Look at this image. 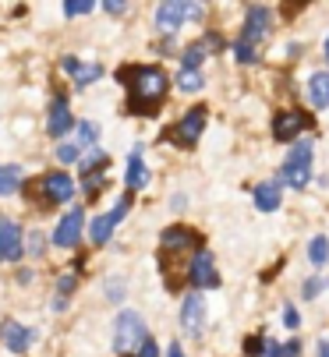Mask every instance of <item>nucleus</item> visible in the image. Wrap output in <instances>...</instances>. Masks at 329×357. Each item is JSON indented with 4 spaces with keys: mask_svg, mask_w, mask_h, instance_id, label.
Here are the masks:
<instances>
[{
    "mask_svg": "<svg viewBox=\"0 0 329 357\" xmlns=\"http://www.w3.org/2000/svg\"><path fill=\"white\" fill-rule=\"evenodd\" d=\"M117 78L124 82L128 89V114H138V117H152L156 107L167 99V89H170V78L163 68H152V64H135V68H121Z\"/></svg>",
    "mask_w": 329,
    "mask_h": 357,
    "instance_id": "nucleus-1",
    "label": "nucleus"
},
{
    "mask_svg": "<svg viewBox=\"0 0 329 357\" xmlns=\"http://www.w3.org/2000/svg\"><path fill=\"white\" fill-rule=\"evenodd\" d=\"M145 340H149V333H145V319H142L138 312L124 308V312L114 319V350H117V354H128V350L142 347Z\"/></svg>",
    "mask_w": 329,
    "mask_h": 357,
    "instance_id": "nucleus-2",
    "label": "nucleus"
},
{
    "mask_svg": "<svg viewBox=\"0 0 329 357\" xmlns=\"http://www.w3.org/2000/svg\"><path fill=\"white\" fill-rule=\"evenodd\" d=\"M308 177H312V142L298 138L294 149H291V156H287V163H284V181L301 191L308 184Z\"/></svg>",
    "mask_w": 329,
    "mask_h": 357,
    "instance_id": "nucleus-3",
    "label": "nucleus"
},
{
    "mask_svg": "<svg viewBox=\"0 0 329 357\" xmlns=\"http://www.w3.org/2000/svg\"><path fill=\"white\" fill-rule=\"evenodd\" d=\"M128 209H131V195H124V198H121L117 206L106 213V216H96V220L89 223V237H92V244H96V248H103V244L110 241V234H114V230H117V223L128 216Z\"/></svg>",
    "mask_w": 329,
    "mask_h": 357,
    "instance_id": "nucleus-4",
    "label": "nucleus"
},
{
    "mask_svg": "<svg viewBox=\"0 0 329 357\" xmlns=\"http://www.w3.org/2000/svg\"><path fill=\"white\" fill-rule=\"evenodd\" d=\"M205 121H209V114H205V107H191L177 124H174V131L167 135V138H174L177 145H184V149H191L198 138H202V131H205Z\"/></svg>",
    "mask_w": 329,
    "mask_h": 357,
    "instance_id": "nucleus-5",
    "label": "nucleus"
},
{
    "mask_svg": "<svg viewBox=\"0 0 329 357\" xmlns=\"http://www.w3.org/2000/svg\"><path fill=\"white\" fill-rule=\"evenodd\" d=\"M22 255H25V234L15 220L8 216H0V262H22Z\"/></svg>",
    "mask_w": 329,
    "mask_h": 357,
    "instance_id": "nucleus-6",
    "label": "nucleus"
},
{
    "mask_svg": "<svg viewBox=\"0 0 329 357\" xmlns=\"http://www.w3.org/2000/svg\"><path fill=\"white\" fill-rule=\"evenodd\" d=\"M82 230H85V209H71L68 216H61L57 220V227H53V234H50V241L57 244V248H75L78 241H82Z\"/></svg>",
    "mask_w": 329,
    "mask_h": 357,
    "instance_id": "nucleus-7",
    "label": "nucleus"
},
{
    "mask_svg": "<svg viewBox=\"0 0 329 357\" xmlns=\"http://www.w3.org/2000/svg\"><path fill=\"white\" fill-rule=\"evenodd\" d=\"M39 195H43L46 202H53V206H61V202H71V198H75V181H71V174H64V170H50V174L39 181Z\"/></svg>",
    "mask_w": 329,
    "mask_h": 357,
    "instance_id": "nucleus-8",
    "label": "nucleus"
},
{
    "mask_svg": "<svg viewBox=\"0 0 329 357\" xmlns=\"http://www.w3.org/2000/svg\"><path fill=\"white\" fill-rule=\"evenodd\" d=\"M308 128H312V117L301 114V110H280L277 117H272V135H277L280 142H294Z\"/></svg>",
    "mask_w": 329,
    "mask_h": 357,
    "instance_id": "nucleus-9",
    "label": "nucleus"
},
{
    "mask_svg": "<svg viewBox=\"0 0 329 357\" xmlns=\"http://www.w3.org/2000/svg\"><path fill=\"white\" fill-rule=\"evenodd\" d=\"M188 280H191L198 290L219 287V273H216V262H212V251H205V248L195 251V259H191V266H188Z\"/></svg>",
    "mask_w": 329,
    "mask_h": 357,
    "instance_id": "nucleus-10",
    "label": "nucleus"
},
{
    "mask_svg": "<svg viewBox=\"0 0 329 357\" xmlns=\"http://www.w3.org/2000/svg\"><path fill=\"white\" fill-rule=\"evenodd\" d=\"M205 301H202V294L195 290V294H188L184 297V304H181V326H184V333L188 336H202V329H205Z\"/></svg>",
    "mask_w": 329,
    "mask_h": 357,
    "instance_id": "nucleus-11",
    "label": "nucleus"
},
{
    "mask_svg": "<svg viewBox=\"0 0 329 357\" xmlns=\"http://www.w3.org/2000/svg\"><path fill=\"white\" fill-rule=\"evenodd\" d=\"M0 343H4L11 354H29V347L36 343V333L25 329L15 319H4V322H0Z\"/></svg>",
    "mask_w": 329,
    "mask_h": 357,
    "instance_id": "nucleus-12",
    "label": "nucleus"
},
{
    "mask_svg": "<svg viewBox=\"0 0 329 357\" xmlns=\"http://www.w3.org/2000/svg\"><path fill=\"white\" fill-rule=\"evenodd\" d=\"M269 32V8H262V4H251L248 8V15H244V29H241V39L237 43H244V46H255L262 36Z\"/></svg>",
    "mask_w": 329,
    "mask_h": 357,
    "instance_id": "nucleus-13",
    "label": "nucleus"
},
{
    "mask_svg": "<svg viewBox=\"0 0 329 357\" xmlns=\"http://www.w3.org/2000/svg\"><path fill=\"white\" fill-rule=\"evenodd\" d=\"M188 11H191V4H181V0L159 4V8H156V29H159V32H167V36H174V32L184 25Z\"/></svg>",
    "mask_w": 329,
    "mask_h": 357,
    "instance_id": "nucleus-14",
    "label": "nucleus"
},
{
    "mask_svg": "<svg viewBox=\"0 0 329 357\" xmlns=\"http://www.w3.org/2000/svg\"><path fill=\"white\" fill-rule=\"evenodd\" d=\"M71 128H75V117H71V110H68V99H64V96H57V99L50 103L46 135H50V138H64Z\"/></svg>",
    "mask_w": 329,
    "mask_h": 357,
    "instance_id": "nucleus-15",
    "label": "nucleus"
},
{
    "mask_svg": "<svg viewBox=\"0 0 329 357\" xmlns=\"http://www.w3.org/2000/svg\"><path fill=\"white\" fill-rule=\"evenodd\" d=\"M124 184H128V191H142L149 184V167L142 160V145L131 149V160H128V170H124Z\"/></svg>",
    "mask_w": 329,
    "mask_h": 357,
    "instance_id": "nucleus-16",
    "label": "nucleus"
},
{
    "mask_svg": "<svg viewBox=\"0 0 329 357\" xmlns=\"http://www.w3.org/2000/svg\"><path fill=\"white\" fill-rule=\"evenodd\" d=\"M255 209L258 213H277L280 209V184L277 181H265L255 188Z\"/></svg>",
    "mask_w": 329,
    "mask_h": 357,
    "instance_id": "nucleus-17",
    "label": "nucleus"
},
{
    "mask_svg": "<svg viewBox=\"0 0 329 357\" xmlns=\"http://www.w3.org/2000/svg\"><path fill=\"white\" fill-rule=\"evenodd\" d=\"M159 244H163V251H184V248H191V244H198V237L191 234V230H184V227H170V230H163V237H159Z\"/></svg>",
    "mask_w": 329,
    "mask_h": 357,
    "instance_id": "nucleus-18",
    "label": "nucleus"
},
{
    "mask_svg": "<svg viewBox=\"0 0 329 357\" xmlns=\"http://www.w3.org/2000/svg\"><path fill=\"white\" fill-rule=\"evenodd\" d=\"M308 96H312V107L326 110L329 107V71H315L308 78Z\"/></svg>",
    "mask_w": 329,
    "mask_h": 357,
    "instance_id": "nucleus-19",
    "label": "nucleus"
},
{
    "mask_svg": "<svg viewBox=\"0 0 329 357\" xmlns=\"http://www.w3.org/2000/svg\"><path fill=\"white\" fill-rule=\"evenodd\" d=\"M22 188V167L8 163V167H0V198H8Z\"/></svg>",
    "mask_w": 329,
    "mask_h": 357,
    "instance_id": "nucleus-20",
    "label": "nucleus"
},
{
    "mask_svg": "<svg viewBox=\"0 0 329 357\" xmlns=\"http://www.w3.org/2000/svg\"><path fill=\"white\" fill-rule=\"evenodd\" d=\"M205 50H209L205 39H202V43H191L184 54H181V71H198V64L205 61Z\"/></svg>",
    "mask_w": 329,
    "mask_h": 357,
    "instance_id": "nucleus-21",
    "label": "nucleus"
},
{
    "mask_svg": "<svg viewBox=\"0 0 329 357\" xmlns=\"http://www.w3.org/2000/svg\"><path fill=\"white\" fill-rule=\"evenodd\" d=\"M308 259H312V266H326V262H329V241H326V234L312 237V244H308Z\"/></svg>",
    "mask_w": 329,
    "mask_h": 357,
    "instance_id": "nucleus-22",
    "label": "nucleus"
},
{
    "mask_svg": "<svg viewBox=\"0 0 329 357\" xmlns=\"http://www.w3.org/2000/svg\"><path fill=\"white\" fill-rule=\"evenodd\" d=\"M103 78V68L99 64H82L78 71H75V85L78 89H85V85H92V82H99Z\"/></svg>",
    "mask_w": 329,
    "mask_h": 357,
    "instance_id": "nucleus-23",
    "label": "nucleus"
},
{
    "mask_svg": "<svg viewBox=\"0 0 329 357\" xmlns=\"http://www.w3.org/2000/svg\"><path fill=\"white\" fill-rule=\"evenodd\" d=\"M202 85H205L202 71H181L177 75V89L181 92H202Z\"/></svg>",
    "mask_w": 329,
    "mask_h": 357,
    "instance_id": "nucleus-24",
    "label": "nucleus"
},
{
    "mask_svg": "<svg viewBox=\"0 0 329 357\" xmlns=\"http://www.w3.org/2000/svg\"><path fill=\"white\" fill-rule=\"evenodd\" d=\"M75 131H78V149H92V145H96V138H99V128H96L92 121L75 124Z\"/></svg>",
    "mask_w": 329,
    "mask_h": 357,
    "instance_id": "nucleus-25",
    "label": "nucleus"
},
{
    "mask_svg": "<svg viewBox=\"0 0 329 357\" xmlns=\"http://www.w3.org/2000/svg\"><path fill=\"white\" fill-rule=\"evenodd\" d=\"M103 167H106V152L103 149H92L89 156L82 160V174H103Z\"/></svg>",
    "mask_w": 329,
    "mask_h": 357,
    "instance_id": "nucleus-26",
    "label": "nucleus"
},
{
    "mask_svg": "<svg viewBox=\"0 0 329 357\" xmlns=\"http://www.w3.org/2000/svg\"><path fill=\"white\" fill-rule=\"evenodd\" d=\"M75 287H78V276H75V273H64V276L57 280V297L68 301V297L75 294Z\"/></svg>",
    "mask_w": 329,
    "mask_h": 357,
    "instance_id": "nucleus-27",
    "label": "nucleus"
},
{
    "mask_svg": "<svg viewBox=\"0 0 329 357\" xmlns=\"http://www.w3.org/2000/svg\"><path fill=\"white\" fill-rule=\"evenodd\" d=\"M322 290H326V280H322V276H312V280H305L301 297H305V301H312V297H319Z\"/></svg>",
    "mask_w": 329,
    "mask_h": 357,
    "instance_id": "nucleus-28",
    "label": "nucleus"
},
{
    "mask_svg": "<svg viewBox=\"0 0 329 357\" xmlns=\"http://www.w3.org/2000/svg\"><path fill=\"white\" fill-rule=\"evenodd\" d=\"M234 57H237L241 64H255V61H258L255 46H244V43H234Z\"/></svg>",
    "mask_w": 329,
    "mask_h": 357,
    "instance_id": "nucleus-29",
    "label": "nucleus"
},
{
    "mask_svg": "<svg viewBox=\"0 0 329 357\" xmlns=\"http://www.w3.org/2000/svg\"><path fill=\"white\" fill-rule=\"evenodd\" d=\"M103 184H106V174H85V195L89 198H96Z\"/></svg>",
    "mask_w": 329,
    "mask_h": 357,
    "instance_id": "nucleus-30",
    "label": "nucleus"
},
{
    "mask_svg": "<svg viewBox=\"0 0 329 357\" xmlns=\"http://www.w3.org/2000/svg\"><path fill=\"white\" fill-rule=\"evenodd\" d=\"M57 160H61V163H78V160H82V149H78V145H61V149H57Z\"/></svg>",
    "mask_w": 329,
    "mask_h": 357,
    "instance_id": "nucleus-31",
    "label": "nucleus"
},
{
    "mask_svg": "<svg viewBox=\"0 0 329 357\" xmlns=\"http://www.w3.org/2000/svg\"><path fill=\"white\" fill-rule=\"evenodd\" d=\"M89 11H96V4H89V0H85V4H64L68 18H78V15H89Z\"/></svg>",
    "mask_w": 329,
    "mask_h": 357,
    "instance_id": "nucleus-32",
    "label": "nucleus"
},
{
    "mask_svg": "<svg viewBox=\"0 0 329 357\" xmlns=\"http://www.w3.org/2000/svg\"><path fill=\"white\" fill-rule=\"evenodd\" d=\"M106 297H110V301H124V283H121V280H110V283H106Z\"/></svg>",
    "mask_w": 329,
    "mask_h": 357,
    "instance_id": "nucleus-33",
    "label": "nucleus"
},
{
    "mask_svg": "<svg viewBox=\"0 0 329 357\" xmlns=\"http://www.w3.org/2000/svg\"><path fill=\"white\" fill-rule=\"evenodd\" d=\"M135 357H159V347H156V340L149 336V340L138 347V354H135Z\"/></svg>",
    "mask_w": 329,
    "mask_h": 357,
    "instance_id": "nucleus-34",
    "label": "nucleus"
},
{
    "mask_svg": "<svg viewBox=\"0 0 329 357\" xmlns=\"http://www.w3.org/2000/svg\"><path fill=\"white\" fill-rule=\"evenodd\" d=\"M262 357H284V350H280V343L265 336V350H262Z\"/></svg>",
    "mask_w": 329,
    "mask_h": 357,
    "instance_id": "nucleus-35",
    "label": "nucleus"
},
{
    "mask_svg": "<svg viewBox=\"0 0 329 357\" xmlns=\"http://www.w3.org/2000/svg\"><path fill=\"white\" fill-rule=\"evenodd\" d=\"M284 326H287V329H298V326H301V315H298L294 308H287V312H284Z\"/></svg>",
    "mask_w": 329,
    "mask_h": 357,
    "instance_id": "nucleus-36",
    "label": "nucleus"
},
{
    "mask_svg": "<svg viewBox=\"0 0 329 357\" xmlns=\"http://www.w3.org/2000/svg\"><path fill=\"white\" fill-rule=\"evenodd\" d=\"M244 350H248V354H262V350H265V336H251Z\"/></svg>",
    "mask_w": 329,
    "mask_h": 357,
    "instance_id": "nucleus-37",
    "label": "nucleus"
},
{
    "mask_svg": "<svg viewBox=\"0 0 329 357\" xmlns=\"http://www.w3.org/2000/svg\"><path fill=\"white\" fill-rule=\"evenodd\" d=\"M29 248H32V251H29V255H43V237H39V234H36V230H32V234H29Z\"/></svg>",
    "mask_w": 329,
    "mask_h": 357,
    "instance_id": "nucleus-38",
    "label": "nucleus"
},
{
    "mask_svg": "<svg viewBox=\"0 0 329 357\" xmlns=\"http://www.w3.org/2000/svg\"><path fill=\"white\" fill-rule=\"evenodd\" d=\"M61 68H64V71H68V75L75 78V71L82 68V61H78V57H64V64H61Z\"/></svg>",
    "mask_w": 329,
    "mask_h": 357,
    "instance_id": "nucleus-39",
    "label": "nucleus"
},
{
    "mask_svg": "<svg viewBox=\"0 0 329 357\" xmlns=\"http://www.w3.org/2000/svg\"><path fill=\"white\" fill-rule=\"evenodd\" d=\"M103 11H110V15H124L128 4H114V0H110V4H103Z\"/></svg>",
    "mask_w": 329,
    "mask_h": 357,
    "instance_id": "nucleus-40",
    "label": "nucleus"
},
{
    "mask_svg": "<svg viewBox=\"0 0 329 357\" xmlns=\"http://www.w3.org/2000/svg\"><path fill=\"white\" fill-rule=\"evenodd\" d=\"M298 354H301V343H298V340H291V343L284 347V357H298Z\"/></svg>",
    "mask_w": 329,
    "mask_h": 357,
    "instance_id": "nucleus-41",
    "label": "nucleus"
},
{
    "mask_svg": "<svg viewBox=\"0 0 329 357\" xmlns=\"http://www.w3.org/2000/svg\"><path fill=\"white\" fill-rule=\"evenodd\" d=\"M167 357H188V354H184V347H181V343H170V350H167Z\"/></svg>",
    "mask_w": 329,
    "mask_h": 357,
    "instance_id": "nucleus-42",
    "label": "nucleus"
},
{
    "mask_svg": "<svg viewBox=\"0 0 329 357\" xmlns=\"http://www.w3.org/2000/svg\"><path fill=\"white\" fill-rule=\"evenodd\" d=\"M315 357H329V340H319V347H315Z\"/></svg>",
    "mask_w": 329,
    "mask_h": 357,
    "instance_id": "nucleus-43",
    "label": "nucleus"
},
{
    "mask_svg": "<svg viewBox=\"0 0 329 357\" xmlns=\"http://www.w3.org/2000/svg\"><path fill=\"white\" fill-rule=\"evenodd\" d=\"M18 283H22V287L32 283V269H22V273H18Z\"/></svg>",
    "mask_w": 329,
    "mask_h": 357,
    "instance_id": "nucleus-44",
    "label": "nucleus"
},
{
    "mask_svg": "<svg viewBox=\"0 0 329 357\" xmlns=\"http://www.w3.org/2000/svg\"><path fill=\"white\" fill-rule=\"evenodd\" d=\"M326 57H329V39H326Z\"/></svg>",
    "mask_w": 329,
    "mask_h": 357,
    "instance_id": "nucleus-45",
    "label": "nucleus"
}]
</instances>
